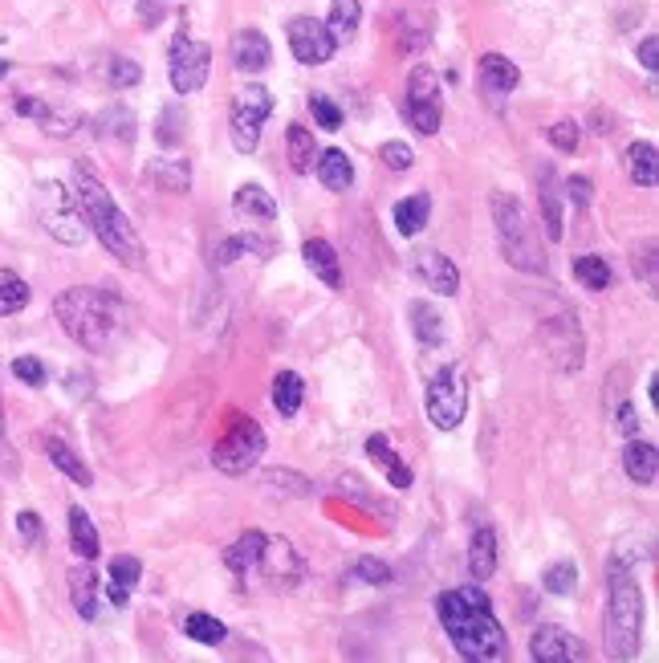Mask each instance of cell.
Segmentation results:
<instances>
[{
    "instance_id": "681fc988",
    "label": "cell",
    "mask_w": 659,
    "mask_h": 663,
    "mask_svg": "<svg viewBox=\"0 0 659 663\" xmlns=\"http://www.w3.org/2000/svg\"><path fill=\"white\" fill-rule=\"evenodd\" d=\"M310 110H314V118H318L322 131H342V110H338V102H330L326 94H310Z\"/></svg>"
},
{
    "instance_id": "bcb514c9",
    "label": "cell",
    "mask_w": 659,
    "mask_h": 663,
    "mask_svg": "<svg viewBox=\"0 0 659 663\" xmlns=\"http://www.w3.org/2000/svg\"><path fill=\"white\" fill-rule=\"evenodd\" d=\"M106 82L114 90H131V86L143 82V70H139V62H131V57H110V62H106Z\"/></svg>"
},
{
    "instance_id": "5b68a950",
    "label": "cell",
    "mask_w": 659,
    "mask_h": 663,
    "mask_svg": "<svg viewBox=\"0 0 659 663\" xmlns=\"http://www.w3.org/2000/svg\"><path fill=\"white\" fill-rule=\"evenodd\" d=\"M493 208V224H497V240H501V253L517 273L529 277H546L550 273V257L542 249V228L533 224V216L521 208V200L497 192L489 200Z\"/></svg>"
},
{
    "instance_id": "4dcf8cb0",
    "label": "cell",
    "mask_w": 659,
    "mask_h": 663,
    "mask_svg": "<svg viewBox=\"0 0 659 663\" xmlns=\"http://www.w3.org/2000/svg\"><path fill=\"white\" fill-rule=\"evenodd\" d=\"M273 249H277L273 240L253 236V232H241V236L220 240L216 253H212V261H216V265H232V261H241V257H249V253H257V257H273Z\"/></svg>"
},
{
    "instance_id": "d6a6232c",
    "label": "cell",
    "mask_w": 659,
    "mask_h": 663,
    "mask_svg": "<svg viewBox=\"0 0 659 663\" xmlns=\"http://www.w3.org/2000/svg\"><path fill=\"white\" fill-rule=\"evenodd\" d=\"M428 216H432V196L415 192V196L399 200L395 204V228H399V236H419V232L428 228Z\"/></svg>"
},
{
    "instance_id": "6f0895ef",
    "label": "cell",
    "mask_w": 659,
    "mask_h": 663,
    "mask_svg": "<svg viewBox=\"0 0 659 663\" xmlns=\"http://www.w3.org/2000/svg\"><path fill=\"white\" fill-rule=\"evenodd\" d=\"M639 62H643V70L655 74V66H659V41H655V37H643V41H639Z\"/></svg>"
},
{
    "instance_id": "8d00e7d4",
    "label": "cell",
    "mask_w": 659,
    "mask_h": 663,
    "mask_svg": "<svg viewBox=\"0 0 659 663\" xmlns=\"http://www.w3.org/2000/svg\"><path fill=\"white\" fill-rule=\"evenodd\" d=\"M367 456L387 472V480H391V485L395 489H411V468L391 452V444H387V436H371L367 440Z\"/></svg>"
},
{
    "instance_id": "603a6c76",
    "label": "cell",
    "mask_w": 659,
    "mask_h": 663,
    "mask_svg": "<svg viewBox=\"0 0 659 663\" xmlns=\"http://www.w3.org/2000/svg\"><path fill=\"white\" fill-rule=\"evenodd\" d=\"M623 472L635 480V485L651 489L655 476H659V452H655V444H647V440L635 436V440L623 448Z\"/></svg>"
},
{
    "instance_id": "d6986e66",
    "label": "cell",
    "mask_w": 659,
    "mask_h": 663,
    "mask_svg": "<svg viewBox=\"0 0 659 663\" xmlns=\"http://www.w3.org/2000/svg\"><path fill=\"white\" fill-rule=\"evenodd\" d=\"M17 114H29L41 123L45 135H57V139H70L78 127H82V118L70 114V110H57L49 102H37V98H17Z\"/></svg>"
},
{
    "instance_id": "7402d4cb",
    "label": "cell",
    "mask_w": 659,
    "mask_h": 663,
    "mask_svg": "<svg viewBox=\"0 0 659 663\" xmlns=\"http://www.w3.org/2000/svg\"><path fill=\"white\" fill-rule=\"evenodd\" d=\"M232 208H236V216H245L249 224H273L277 220V200L261 184H241V188H236Z\"/></svg>"
},
{
    "instance_id": "91938a15",
    "label": "cell",
    "mask_w": 659,
    "mask_h": 663,
    "mask_svg": "<svg viewBox=\"0 0 659 663\" xmlns=\"http://www.w3.org/2000/svg\"><path fill=\"white\" fill-rule=\"evenodd\" d=\"M631 265H643V281L655 289V245H651V240H647V245H643V261L635 257Z\"/></svg>"
},
{
    "instance_id": "94428289",
    "label": "cell",
    "mask_w": 659,
    "mask_h": 663,
    "mask_svg": "<svg viewBox=\"0 0 659 663\" xmlns=\"http://www.w3.org/2000/svg\"><path fill=\"white\" fill-rule=\"evenodd\" d=\"M5 452H9V440H5V407H0V464H5Z\"/></svg>"
},
{
    "instance_id": "6125c7cd",
    "label": "cell",
    "mask_w": 659,
    "mask_h": 663,
    "mask_svg": "<svg viewBox=\"0 0 659 663\" xmlns=\"http://www.w3.org/2000/svg\"><path fill=\"white\" fill-rule=\"evenodd\" d=\"M9 70H13L9 62H0V78H9Z\"/></svg>"
},
{
    "instance_id": "ab89813d",
    "label": "cell",
    "mask_w": 659,
    "mask_h": 663,
    "mask_svg": "<svg viewBox=\"0 0 659 663\" xmlns=\"http://www.w3.org/2000/svg\"><path fill=\"white\" fill-rule=\"evenodd\" d=\"M151 179L163 192H188L192 188V163L188 159H155L151 163Z\"/></svg>"
},
{
    "instance_id": "680465c9",
    "label": "cell",
    "mask_w": 659,
    "mask_h": 663,
    "mask_svg": "<svg viewBox=\"0 0 659 663\" xmlns=\"http://www.w3.org/2000/svg\"><path fill=\"white\" fill-rule=\"evenodd\" d=\"M90 383H94V379H90V375H82V371H74V375L66 379V387H70V395H74V399H90V395H94V387H90Z\"/></svg>"
},
{
    "instance_id": "484cf974",
    "label": "cell",
    "mask_w": 659,
    "mask_h": 663,
    "mask_svg": "<svg viewBox=\"0 0 659 663\" xmlns=\"http://www.w3.org/2000/svg\"><path fill=\"white\" fill-rule=\"evenodd\" d=\"M139 578H143V562H139V558H131V554H118V558L110 562V582H106V594H110L114 607H127V602H131V590L139 586Z\"/></svg>"
},
{
    "instance_id": "f1b7e54d",
    "label": "cell",
    "mask_w": 659,
    "mask_h": 663,
    "mask_svg": "<svg viewBox=\"0 0 659 663\" xmlns=\"http://www.w3.org/2000/svg\"><path fill=\"white\" fill-rule=\"evenodd\" d=\"M70 602H74V611L86 623L98 619V574L90 566H74L70 570Z\"/></svg>"
},
{
    "instance_id": "ee69618b",
    "label": "cell",
    "mask_w": 659,
    "mask_h": 663,
    "mask_svg": "<svg viewBox=\"0 0 659 663\" xmlns=\"http://www.w3.org/2000/svg\"><path fill=\"white\" fill-rule=\"evenodd\" d=\"M184 135H188V114H184V106H163L159 110V123H155V139H159V147H179L184 143Z\"/></svg>"
},
{
    "instance_id": "30bf717a",
    "label": "cell",
    "mask_w": 659,
    "mask_h": 663,
    "mask_svg": "<svg viewBox=\"0 0 659 663\" xmlns=\"http://www.w3.org/2000/svg\"><path fill=\"white\" fill-rule=\"evenodd\" d=\"M468 415V367L448 363L428 387V419L440 432H456Z\"/></svg>"
},
{
    "instance_id": "2e32d148",
    "label": "cell",
    "mask_w": 659,
    "mask_h": 663,
    "mask_svg": "<svg viewBox=\"0 0 659 663\" xmlns=\"http://www.w3.org/2000/svg\"><path fill=\"white\" fill-rule=\"evenodd\" d=\"M411 277H415L419 285H428L432 293H444V297H456V293H460V269H456L444 253H436V249L411 253Z\"/></svg>"
},
{
    "instance_id": "d590c367",
    "label": "cell",
    "mask_w": 659,
    "mask_h": 663,
    "mask_svg": "<svg viewBox=\"0 0 659 663\" xmlns=\"http://www.w3.org/2000/svg\"><path fill=\"white\" fill-rule=\"evenodd\" d=\"M570 269H574V281H582V289H594V293L611 289V281H615L607 257H598V253H582V257H574Z\"/></svg>"
},
{
    "instance_id": "4fadbf2b",
    "label": "cell",
    "mask_w": 659,
    "mask_h": 663,
    "mask_svg": "<svg viewBox=\"0 0 659 663\" xmlns=\"http://www.w3.org/2000/svg\"><path fill=\"white\" fill-rule=\"evenodd\" d=\"M289 49L302 66H326L334 57V37L326 29V21H314V17H293L289 21Z\"/></svg>"
},
{
    "instance_id": "44dd1931",
    "label": "cell",
    "mask_w": 659,
    "mask_h": 663,
    "mask_svg": "<svg viewBox=\"0 0 659 663\" xmlns=\"http://www.w3.org/2000/svg\"><path fill=\"white\" fill-rule=\"evenodd\" d=\"M302 257H306V265H310V273L326 285V289H342V265H338V253H334V245L330 240H322V236H310L306 245H302Z\"/></svg>"
},
{
    "instance_id": "9c48e42d",
    "label": "cell",
    "mask_w": 659,
    "mask_h": 663,
    "mask_svg": "<svg viewBox=\"0 0 659 663\" xmlns=\"http://www.w3.org/2000/svg\"><path fill=\"white\" fill-rule=\"evenodd\" d=\"M273 114V94L257 82H249L245 90H236L232 98V114H228V135H232V147L241 155H253L257 143H261V127L265 118Z\"/></svg>"
},
{
    "instance_id": "ffe728a7",
    "label": "cell",
    "mask_w": 659,
    "mask_h": 663,
    "mask_svg": "<svg viewBox=\"0 0 659 663\" xmlns=\"http://www.w3.org/2000/svg\"><path fill=\"white\" fill-rule=\"evenodd\" d=\"M517 82H521V70L509 62L505 53H485V57H481V90H485L493 102H501L505 94H513Z\"/></svg>"
},
{
    "instance_id": "816d5d0a",
    "label": "cell",
    "mask_w": 659,
    "mask_h": 663,
    "mask_svg": "<svg viewBox=\"0 0 659 663\" xmlns=\"http://www.w3.org/2000/svg\"><path fill=\"white\" fill-rule=\"evenodd\" d=\"M546 135H550V143H554L562 155H574V151H578V143H582V131H578V123H570V118L554 123Z\"/></svg>"
},
{
    "instance_id": "836d02e7",
    "label": "cell",
    "mask_w": 659,
    "mask_h": 663,
    "mask_svg": "<svg viewBox=\"0 0 659 663\" xmlns=\"http://www.w3.org/2000/svg\"><path fill=\"white\" fill-rule=\"evenodd\" d=\"M358 21H363V5H358V0H330V17H326V29H330L334 45H346V41H354V33H358Z\"/></svg>"
},
{
    "instance_id": "e575fe53",
    "label": "cell",
    "mask_w": 659,
    "mask_h": 663,
    "mask_svg": "<svg viewBox=\"0 0 659 663\" xmlns=\"http://www.w3.org/2000/svg\"><path fill=\"white\" fill-rule=\"evenodd\" d=\"M70 550L86 562H94L102 554V537H98L94 521L86 517V509H70Z\"/></svg>"
},
{
    "instance_id": "5bb4252c",
    "label": "cell",
    "mask_w": 659,
    "mask_h": 663,
    "mask_svg": "<svg viewBox=\"0 0 659 663\" xmlns=\"http://www.w3.org/2000/svg\"><path fill=\"white\" fill-rule=\"evenodd\" d=\"M257 570H261L273 586H297V582L306 578V558L293 550V541H285V537H265V550H261Z\"/></svg>"
},
{
    "instance_id": "e0dca14e",
    "label": "cell",
    "mask_w": 659,
    "mask_h": 663,
    "mask_svg": "<svg viewBox=\"0 0 659 663\" xmlns=\"http://www.w3.org/2000/svg\"><path fill=\"white\" fill-rule=\"evenodd\" d=\"M232 66L241 70V74H265L269 70V62H273V45H269V37L261 33V29H241L232 37Z\"/></svg>"
},
{
    "instance_id": "8fae6325",
    "label": "cell",
    "mask_w": 659,
    "mask_h": 663,
    "mask_svg": "<svg viewBox=\"0 0 659 663\" xmlns=\"http://www.w3.org/2000/svg\"><path fill=\"white\" fill-rule=\"evenodd\" d=\"M212 74V49L188 33H175L171 53H167V78L175 94H200Z\"/></svg>"
},
{
    "instance_id": "f5cc1de1",
    "label": "cell",
    "mask_w": 659,
    "mask_h": 663,
    "mask_svg": "<svg viewBox=\"0 0 659 663\" xmlns=\"http://www.w3.org/2000/svg\"><path fill=\"white\" fill-rule=\"evenodd\" d=\"M13 375H17L25 387H45V379H49L45 363H37V358H17V363H13Z\"/></svg>"
},
{
    "instance_id": "6da1fadb",
    "label": "cell",
    "mask_w": 659,
    "mask_h": 663,
    "mask_svg": "<svg viewBox=\"0 0 659 663\" xmlns=\"http://www.w3.org/2000/svg\"><path fill=\"white\" fill-rule=\"evenodd\" d=\"M436 615L452 639V647L464 659L476 663H497L509 655V635L493 615V602L481 590V582L460 586V590H444L436 598Z\"/></svg>"
},
{
    "instance_id": "52a82bcc",
    "label": "cell",
    "mask_w": 659,
    "mask_h": 663,
    "mask_svg": "<svg viewBox=\"0 0 659 663\" xmlns=\"http://www.w3.org/2000/svg\"><path fill=\"white\" fill-rule=\"evenodd\" d=\"M33 208H37V220L41 228L57 240V245H70L78 249L86 240V220H82V208H78V196L66 192L57 179H45V184H37V196H33Z\"/></svg>"
},
{
    "instance_id": "74e56055",
    "label": "cell",
    "mask_w": 659,
    "mask_h": 663,
    "mask_svg": "<svg viewBox=\"0 0 659 663\" xmlns=\"http://www.w3.org/2000/svg\"><path fill=\"white\" fill-rule=\"evenodd\" d=\"M285 151H289V167L297 171V175H310L314 171V159H318V147H314V131H306V127H289L285 131Z\"/></svg>"
},
{
    "instance_id": "8992f818",
    "label": "cell",
    "mask_w": 659,
    "mask_h": 663,
    "mask_svg": "<svg viewBox=\"0 0 659 663\" xmlns=\"http://www.w3.org/2000/svg\"><path fill=\"white\" fill-rule=\"evenodd\" d=\"M265 456V428L257 424L253 415L232 411L224 436L212 444V464L224 476H245L249 468H257Z\"/></svg>"
},
{
    "instance_id": "c3c4849f",
    "label": "cell",
    "mask_w": 659,
    "mask_h": 663,
    "mask_svg": "<svg viewBox=\"0 0 659 663\" xmlns=\"http://www.w3.org/2000/svg\"><path fill=\"white\" fill-rule=\"evenodd\" d=\"M350 578L363 582V586H387V582H391V566L379 562V558H358V562L350 566Z\"/></svg>"
},
{
    "instance_id": "60d3db41",
    "label": "cell",
    "mask_w": 659,
    "mask_h": 663,
    "mask_svg": "<svg viewBox=\"0 0 659 663\" xmlns=\"http://www.w3.org/2000/svg\"><path fill=\"white\" fill-rule=\"evenodd\" d=\"M302 395H306V387H302V375L297 371H281L273 379V407L281 411V419H293L302 411Z\"/></svg>"
},
{
    "instance_id": "11a10c76",
    "label": "cell",
    "mask_w": 659,
    "mask_h": 663,
    "mask_svg": "<svg viewBox=\"0 0 659 663\" xmlns=\"http://www.w3.org/2000/svg\"><path fill=\"white\" fill-rule=\"evenodd\" d=\"M17 533H21V541H29V546H37V541H41V517H37L33 509L17 513Z\"/></svg>"
},
{
    "instance_id": "ba28073f",
    "label": "cell",
    "mask_w": 659,
    "mask_h": 663,
    "mask_svg": "<svg viewBox=\"0 0 659 663\" xmlns=\"http://www.w3.org/2000/svg\"><path fill=\"white\" fill-rule=\"evenodd\" d=\"M537 334H542V346H546V354L554 358V367L562 375H578L582 371V363H586V338H582V326H578L574 310H566L562 301H554V318L537 322Z\"/></svg>"
},
{
    "instance_id": "3957f363",
    "label": "cell",
    "mask_w": 659,
    "mask_h": 663,
    "mask_svg": "<svg viewBox=\"0 0 659 663\" xmlns=\"http://www.w3.org/2000/svg\"><path fill=\"white\" fill-rule=\"evenodd\" d=\"M53 314L62 322V330L90 354H102L114 346L118 330H123V297L102 285H74L66 293H57Z\"/></svg>"
},
{
    "instance_id": "db71d44e",
    "label": "cell",
    "mask_w": 659,
    "mask_h": 663,
    "mask_svg": "<svg viewBox=\"0 0 659 663\" xmlns=\"http://www.w3.org/2000/svg\"><path fill=\"white\" fill-rule=\"evenodd\" d=\"M562 188H566V196H570L574 208H586V204H590V179H586V175H570Z\"/></svg>"
},
{
    "instance_id": "f907efd6",
    "label": "cell",
    "mask_w": 659,
    "mask_h": 663,
    "mask_svg": "<svg viewBox=\"0 0 659 663\" xmlns=\"http://www.w3.org/2000/svg\"><path fill=\"white\" fill-rule=\"evenodd\" d=\"M379 159H383V167H387V171H411V163H415L411 147H407V143H399V139H387V143L379 147Z\"/></svg>"
},
{
    "instance_id": "f35d334b",
    "label": "cell",
    "mask_w": 659,
    "mask_h": 663,
    "mask_svg": "<svg viewBox=\"0 0 659 663\" xmlns=\"http://www.w3.org/2000/svg\"><path fill=\"white\" fill-rule=\"evenodd\" d=\"M179 627H184V635H188L192 643H200V647H220V643L228 639V627H224L216 615H204V611L184 615V619H179Z\"/></svg>"
},
{
    "instance_id": "f6af8a7d",
    "label": "cell",
    "mask_w": 659,
    "mask_h": 663,
    "mask_svg": "<svg viewBox=\"0 0 659 663\" xmlns=\"http://www.w3.org/2000/svg\"><path fill=\"white\" fill-rule=\"evenodd\" d=\"M542 586L550 590V594H558V598H566V594H574L578 590V566L566 558V562H554L546 574H542Z\"/></svg>"
},
{
    "instance_id": "b9f144b4",
    "label": "cell",
    "mask_w": 659,
    "mask_h": 663,
    "mask_svg": "<svg viewBox=\"0 0 659 663\" xmlns=\"http://www.w3.org/2000/svg\"><path fill=\"white\" fill-rule=\"evenodd\" d=\"M94 127L102 139H118V143H135V114L127 106H110L94 118Z\"/></svg>"
},
{
    "instance_id": "7dc6e473",
    "label": "cell",
    "mask_w": 659,
    "mask_h": 663,
    "mask_svg": "<svg viewBox=\"0 0 659 663\" xmlns=\"http://www.w3.org/2000/svg\"><path fill=\"white\" fill-rule=\"evenodd\" d=\"M265 485H269L273 493H285V497H310V493H314L306 476H297V472H281V468L265 472Z\"/></svg>"
},
{
    "instance_id": "f546056e",
    "label": "cell",
    "mask_w": 659,
    "mask_h": 663,
    "mask_svg": "<svg viewBox=\"0 0 659 663\" xmlns=\"http://www.w3.org/2000/svg\"><path fill=\"white\" fill-rule=\"evenodd\" d=\"M261 550H265V533H261V529H249V533H241V537H236L232 546L224 550V566H228L232 574H249V570H257Z\"/></svg>"
},
{
    "instance_id": "d4e9b609",
    "label": "cell",
    "mask_w": 659,
    "mask_h": 663,
    "mask_svg": "<svg viewBox=\"0 0 659 663\" xmlns=\"http://www.w3.org/2000/svg\"><path fill=\"white\" fill-rule=\"evenodd\" d=\"M45 456H49V464L57 468V472H66L74 485H82V489H90L94 485V472H90V464L66 444V440H57V436H45Z\"/></svg>"
},
{
    "instance_id": "9f6ffc18",
    "label": "cell",
    "mask_w": 659,
    "mask_h": 663,
    "mask_svg": "<svg viewBox=\"0 0 659 663\" xmlns=\"http://www.w3.org/2000/svg\"><path fill=\"white\" fill-rule=\"evenodd\" d=\"M619 432H623L627 440H635V436H639V411H635L631 403H623V407H619Z\"/></svg>"
},
{
    "instance_id": "4316f807",
    "label": "cell",
    "mask_w": 659,
    "mask_h": 663,
    "mask_svg": "<svg viewBox=\"0 0 659 663\" xmlns=\"http://www.w3.org/2000/svg\"><path fill=\"white\" fill-rule=\"evenodd\" d=\"M407 318H411V330L419 338V346H444L448 330H444V318L432 301H411L407 306Z\"/></svg>"
},
{
    "instance_id": "83f0119b",
    "label": "cell",
    "mask_w": 659,
    "mask_h": 663,
    "mask_svg": "<svg viewBox=\"0 0 659 663\" xmlns=\"http://www.w3.org/2000/svg\"><path fill=\"white\" fill-rule=\"evenodd\" d=\"M314 171H318V179H322L326 192H346V188L354 184V163H350L346 151H338V147L322 151V155L314 159Z\"/></svg>"
},
{
    "instance_id": "277c9868",
    "label": "cell",
    "mask_w": 659,
    "mask_h": 663,
    "mask_svg": "<svg viewBox=\"0 0 659 663\" xmlns=\"http://www.w3.org/2000/svg\"><path fill=\"white\" fill-rule=\"evenodd\" d=\"M643 643V590L623 558L607 562V651L611 659H635Z\"/></svg>"
},
{
    "instance_id": "7bdbcfd3",
    "label": "cell",
    "mask_w": 659,
    "mask_h": 663,
    "mask_svg": "<svg viewBox=\"0 0 659 663\" xmlns=\"http://www.w3.org/2000/svg\"><path fill=\"white\" fill-rule=\"evenodd\" d=\"M33 289L25 285V277H17L13 269H0V318H13L29 306Z\"/></svg>"
},
{
    "instance_id": "ac0fdd59",
    "label": "cell",
    "mask_w": 659,
    "mask_h": 663,
    "mask_svg": "<svg viewBox=\"0 0 659 663\" xmlns=\"http://www.w3.org/2000/svg\"><path fill=\"white\" fill-rule=\"evenodd\" d=\"M537 200H542V224L550 240H562L566 232V216H562V184H558V171L546 163L537 171Z\"/></svg>"
},
{
    "instance_id": "9a60e30c",
    "label": "cell",
    "mask_w": 659,
    "mask_h": 663,
    "mask_svg": "<svg viewBox=\"0 0 659 663\" xmlns=\"http://www.w3.org/2000/svg\"><path fill=\"white\" fill-rule=\"evenodd\" d=\"M529 659H537V663H574L578 659L582 663V659H590V651L578 635H570L562 627H537L529 635Z\"/></svg>"
},
{
    "instance_id": "7a4b0ae2",
    "label": "cell",
    "mask_w": 659,
    "mask_h": 663,
    "mask_svg": "<svg viewBox=\"0 0 659 663\" xmlns=\"http://www.w3.org/2000/svg\"><path fill=\"white\" fill-rule=\"evenodd\" d=\"M74 196H78V208H82V220L86 228L98 236V245L127 269H143L147 265V253H143V240L135 232V224L127 220V212L118 208L106 192V184L94 175L90 163H78L74 167Z\"/></svg>"
},
{
    "instance_id": "1f68e13d",
    "label": "cell",
    "mask_w": 659,
    "mask_h": 663,
    "mask_svg": "<svg viewBox=\"0 0 659 663\" xmlns=\"http://www.w3.org/2000/svg\"><path fill=\"white\" fill-rule=\"evenodd\" d=\"M627 175H631V184H639V188H655L659 184V151H655V143L639 139V143L627 147Z\"/></svg>"
},
{
    "instance_id": "7c38bea8",
    "label": "cell",
    "mask_w": 659,
    "mask_h": 663,
    "mask_svg": "<svg viewBox=\"0 0 659 663\" xmlns=\"http://www.w3.org/2000/svg\"><path fill=\"white\" fill-rule=\"evenodd\" d=\"M407 123L419 135H436L440 131V78L428 66H415L407 78V102H403Z\"/></svg>"
},
{
    "instance_id": "cb8c5ba5",
    "label": "cell",
    "mask_w": 659,
    "mask_h": 663,
    "mask_svg": "<svg viewBox=\"0 0 659 663\" xmlns=\"http://www.w3.org/2000/svg\"><path fill=\"white\" fill-rule=\"evenodd\" d=\"M468 574L472 582H489L497 574V533L489 525H481L472 533V546H468Z\"/></svg>"
}]
</instances>
